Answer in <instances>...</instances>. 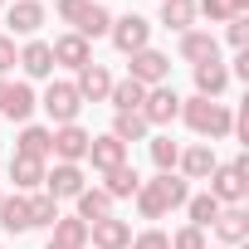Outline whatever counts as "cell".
Here are the masks:
<instances>
[{"label":"cell","mask_w":249,"mask_h":249,"mask_svg":"<svg viewBox=\"0 0 249 249\" xmlns=\"http://www.w3.org/2000/svg\"><path fill=\"white\" fill-rule=\"evenodd\" d=\"M0 225H5V230H30V205H25V200L0 205Z\"/></svg>","instance_id":"obj_21"},{"label":"cell","mask_w":249,"mask_h":249,"mask_svg":"<svg viewBox=\"0 0 249 249\" xmlns=\"http://www.w3.org/2000/svg\"><path fill=\"white\" fill-rule=\"evenodd\" d=\"M112 196H132L137 191V171H127V166H112V186H107Z\"/></svg>","instance_id":"obj_28"},{"label":"cell","mask_w":249,"mask_h":249,"mask_svg":"<svg viewBox=\"0 0 249 249\" xmlns=\"http://www.w3.org/2000/svg\"><path fill=\"white\" fill-rule=\"evenodd\" d=\"M176 249H205V244H200V230H186V234H176Z\"/></svg>","instance_id":"obj_34"},{"label":"cell","mask_w":249,"mask_h":249,"mask_svg":"<svg viewBox=\"0 0 249 249\" xmlns=\"http://www.w3.org/2000/svg\"><path fill=\"white\" fill-rule=\"evenodd\" d=\"M88 152H93V161H98V166H107V171H112V166L122 161V142H117V137H103V142H88Z\"/></svg>","instance_id":"obj_16"},{"label":"cell","mask_w":249,"mask_h":249,"mask_svg":"<svg viewBox=\"0 0 249 249\" xmlns=\"http://www.w3.org/2000/svg\"><path fill=\"white\" fill-rule=\"evenodd\" d=\"M44 107H49V117H59V122H73V112H78V88H69V83H54V88L44 93Z\"/></svg>","instance_id":"obj_5"},{"label":"cell","mask_w":249,"mask_h":249,"mask_svg":"<svg viewBox=\"0 0 249 249\" xmlns=\"http://www.w3.org/2000/svg\"><path fill=\"white\" fill-rule=\"evenodd\" d=\"M215 215H220V200L215 196H196L191 200V220L196 225H215Z\"/></svg>","instance_id":"obj_25"},{"label":"cell","mask_w":249,"mask_h":249,"mask_svg":"<svg viewBox=\"0 0 249 249\" xmlns=\"http://www.w3.org/2000/svg\"><path fill=\"white\" fill-rule=\"evenodd\" d=\"M186 200V181H176V176H161L152 191H142V210L147 215H161L166 205H181Z\"/></svg>","instance_id":"obj_2"},{"label":"cell","mask_w":249,"mask_h":249,"mask_svg":"<svg viewBox=\"0 0 249 249\" xmlns=\"http://www.w3.org/2000/svg\"><path fill=\"white\" fill-rule=\"evenodd\" d=\"M142 127H147V117H142V112H122L112 137H117V142H132V137H142Z\"/></svg>","instance_id":"obj_24"},{"label":"cell","mask_w":249,"mask_h":249,"mask_svg":"<svg viewBox=\"0 0 249 249\" xmlns=\"http://www.w3.org/2000/svg\"><path fill=\"white\" fill-rule=\"evenodd\" d=\"M161 20H166V30H186V25L196 20V5H191V0H166V5H161Z\"/></svg>","instance_id":"obj_13"},{"label":"cell","mask_w":249,"mask_h":249,"mask_svg":"<svg viewBox=\"0 0 249 249\" xmlns=\"http://www.w3.org/2000/svg\"><path fill=\"white\" fill-rule=\"evenodd\" d=\"M176 103H181V98H176L171 88H157V93L147 98L142 117H147V122H171V117H176Z\"/></svg>","instance_id":"obj_8"},{"label":"cell","mask_w":249,"mask_h":249,"mask_svg":"<svg viewBox=\"0 0 249 249\" xmlns=\"http://www.w3.org/2000/svg\"><path fill=\"white\" fill-rule=\"evenodd\" d=\"M186 171L191 176H205V171H215V157L205 147H196V152H186Z\"/></svg>","instance_id":"obj_29"},{"label":"cell","mask_w":249,"mask_h":249,"mask_svg":"<svg viewBox=\"0 0 249 249\" xmlns=\"http://www.w3.org/2000/svg\"><path fill=\"white\" fill-rule=\"evenodd\" d=\"M78 244H83V225H78V220L59 225V234L49 239V249H78Z\"/></svg>","instance_id":"obj_26"},{"label":"cell","mask_w":249,"mask_h":249,"mask_svg":"<svg viewBox=\"0 0 249 249\" xmlns=\"http://www.w3.org/2000/svg\"><path fill=\"white\" fill-rule=\"evenodd\" d=\"M215 225H220V239H230V244L244 239V210H225V215H215Z\"/></svg>","instance_id":"obj_20"},{"label":"cell","mask_w":249,"mask_h":249,"mask_svg":"<svg viewBox=\"0 0 249 249\" xmlns=\"http://www.w3.org/2000/svg\"><path fill=\"white\" fill-rule=\"evenodd\" d=\"M103 30H107V10L88 5V10H83V20H78V35L88 39V35H103Z\"/></svg>","instance_id":"obj_27"},{"label":"cell","mask_w":249,"mask_h":249,"mask_svg":"<svg viewBox=\"0 0 249 249\" xmlns=\"http://www.w3.org/2000/svg\"><path fill=\"white\" fill-rule=\"evenodd\" d=\"M49 69H54V54H49V44H30V49H25V73L44 78Z\"/></svg>","instance_id":"obj_15"},{"label":"cell","mask_w":249,"mask_h":249,"mask_svg":"<svg viewBox=\"0 0 249 249\" xmlns=\"http://www.w3.org/2000/svg\"><path fill=\"white\" fill-rule=\"evenodd\" d=\"M137 249H171V244H166V234H157V230H152V234H142V239H137Z\"/></svg>","instance_id":"obj_35"},{"label":"cell","mask_w":249,"mask_h":249,"mask_svg":"<svg viewBox=\"0 0 249 249\" xmlns=\"http://www.w3.org/2000/svg\"><path fill=\"white\" fill-rule=\"evenodd\" d=\"M152 157H157V166H171V161H176V147H171V137H157V142H152Z\"/></svg>","instance_id":"obj_33"},{"label":"cell","mask_w":249,"mask_h":249,"mask_svg":"<svg viewBox=\"0 0 249 249\" xmlns=\"http://www.w3.org/2000/svg\"><path fill=\"white\" fill-rule=\"evenodd\" d=\"M210 196H215V200H239V196H244V161L220 166L215 181H210Z\"/></svg>","instance_id":"obj_3"},{"label":"cell","mask_w":249,"mask_h":249,"mask_svg":"<svg viewBox=\"0 0 249 249\" xmlns=\"http://www.w3.org/2000/svg\"><path fill=\"white\" fill-rule=\"evenodd\" d=\"M39 20H44V10H39V5H30V0H25V5H15V10H10V30H20V35L39 30Z\"/></svg>","instance_id":"obj_14"},{"label":"cell","mask_w":249,"mask_h":249,"mask_svg":"<svg viewBox=\"0 0 249 249\" xmlns=\"http://www.w3.org/2000/svg\"><path fill=\"white\" fill-rule=\"evenodd\" d=\"M225 83H230V73H225L215 59H210V64H196V88H200V93H220Z\"/></svg>","instance_id":"obj_12"},{"label":"cell","mask_w":249,"mask_h":249,"mask_svg":"<svg viewBox=\"0 0 249 249\" xmlns=\"http://www.w3.org/2000/svg\"><path fill=\"white\" fill-rule=\"evenodd\" d=\"M49 147H54V137H49V132H39V127H30V132L20 137V157H44Z\"/></svg>","instance_id":"obj_22"},{"label":"cell","mask_w":249,"mask_h":249,"mask_svg":"<svg viewBox=\"0 0 249 249\" xmlns=\"http://www.w3.org/2000/svg\"><path fill=\"white\" fill-rule=\"evenodd\" d=\"M30 225H54V200H49V196L30 200Z\"/></svg>","instance_id":"obj_31"},{"label":"cell","mask_w":249,"mask_h":249,"mask_svg":"<svg viewBox=\"0 0 249 249\" xmlns=\"http://www.w3.org/2000/svg\"><path fill=\"white\" fill-rule=\"evenodd\" d=\"M10 59H15V49H10V39H0V73L10 69Z\"/></svg>","instance_id":"obj_36"},{"label":"cell","mask_w":249,"mask_h":249,"mask_svg":"<svg viewBox=\"0 0 249 249\" xmlns=\"http://www.w3.org/2000/svg\"><path fill=\"white\" fill-rule=\"evenodd\" d=\"M112 103H117V112H142L147 88H142L137 78H127V83H117V88H112Z\"/></svg>","instance_id":"obj_9"},{"label":"cell","mask_w":249,"mask_h":249,"mask_svg":"<svg viewBox=\"0 0 249 249\" xmlns=\"http://www.w3.org/2000/svg\"><path fill=\"white\" fill-rule=\"evenodd\" d=\"M88 142H93V137H88V132H78V127H64V132H59V137H54V152H59V157H69V161H73V157H83V152H88Z\"/></svg>","instance_id":"obj_11"},{"label":"cell","mask_w":249,"mask_h":249,"mask_svg":"<svg viewBox=\"0 0 249 249\" xmlns=\"http://www.w3.org/2000/svg\"><path fill=\"white\" fill-rule=\"evenodd\" d=\"M181 54L210 64V59H215V39H210V35H186V39H181Z\"/></svg>","instance_id":"obj_18"},{"label":"cell","mask_w":249,"mask_h":249,"mask_svg":"<svg viewBox=\"0 0 249 249\" xmlns=\"http://www.w3.org/2000/svg\"><path fill=\"white\" fill-rule=\"evenodd\" d=\"M112 39H117V49H122V54H137V49H147V20H142V15H127V20H117Z\"/></svg>","instance_id":"obj_4"},{"label":"cell","mask_w":249,"mask_h":249,"mask_svg":"<svg viewBox=\"0 0 249 249\" xmlns=\"http://www.w3.org/2000/svg\"><path fill=\"white\" fill-rule=\"evenodd\" d=\"M107 88H112V78H107L98 64H93V69H83V78H78V93H88V98H103Z\"/></svg>","instance_id":"obj_19"},{"label":"cell","mask_w":249,"mask_h":249,"mask_svg":"<svg viewBox=\"0 0 249 249\" xmlns=\"http://www.w3.org/2000/svg\"><path fill=\"white\" fill-rule=\"evenodd\" d=\"M49 54H54V59H64V64H73V69H83V64H88V44H83V35H69V39H59Z\"/></svg>","instance_id":"obj_10"},{"label":"cell","mask_w":249,"mask_h":249,"mask_svg":"<svg viewBox=\"0 0 249 249\" xmlns=\"http://www.w3.org/2000/svg\"><path fill=\"white\" fill-rule=\"evenodd\" d=\"M78 186H83L78 166H54V176H49V191H59V196H78Z\"/></svg>","instance_id":"obj_17"},{"label":"cell","mask_w":249,"mask_h":249,"mask_svg":"<svg viewBox=\"0 0 249 249\" xmlns=\"http://www.w3.org/2000/svg\"><path fill=\"white\" fill-rule=\"evenodd\" d=\"M78 210H83V220H103L107 196H98V191H93V196H83V200H78Z\"/></svg>","instance_id":"obj_32"},{"label":"cell","mask_w":249,"mask_h":249,"mask_svg":"<svg viewBox=\"0 0 249 249\" xmlns=\"http://www.w3.org/2000/svg\"><path fill=\"white\" fill-rule=\"evenodd\" d=\"M98 225V244L103 249H117L122 239H127V225H117V220H93Z\"/></svg>","instance_id":"obj_23"},{"label":"cell","mask_w":249,"mask_h":249,"mask_svg":"<svg viewBox=\"0 0 249 249\" xmlns=\"http://www.w3.org/2000/svg\"><path fill=\"white\" fill-rule=\"evenodd\" d=\"M132 78H137V83H157V78H166V59H161L157 49H137V59H132Z\"/></svg>","instance_id":"obj_7"},{"label":"cell","mask_w":249,"mask_h":249,"mask_svg":"<svg viewBox=\"0 0 249 249\" xmlns=\"http://www.w3.org/2000/svg\"><path fill=\"white\" fill-rule=\"evenodd\" d=\"M10 176H20V186H35L39 181V161L35 157H20V161H10Z\"/></svg>","instance_id":"obj_30"},{"label":"cell","mask_w":249,"mask_h":249,"mask_svg":"<svg viewBox=\"0 0 249 249\" xmlns=\"http://www.w3.org/2000/svg\"><path fill=\"white\" fill-rule=\"evenodd\" d=\"M186 117H191V127H196V132H210V137L230 132V112H225L220 103H205V98H196V103L186 107Z\"/></svg>","instance_id":"obj_1"},{"label":"cell","mask_w":249,"mask_h":249,"mask_svg":"<svg viewBox=\"0 0 249 249\" xmlns=\"http://www.w3.org/2000/svg\"><path fill=\"white\" fill-rule=\"evenodd\" d=\"M35 107V93L25 83H0V112H10V117H30Z\"/></svg>","instance_id":"obj_6"}]
</instances>
